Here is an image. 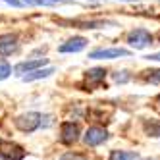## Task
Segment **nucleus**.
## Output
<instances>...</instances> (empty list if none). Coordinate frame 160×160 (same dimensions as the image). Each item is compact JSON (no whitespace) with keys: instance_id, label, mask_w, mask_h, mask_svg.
<instances>
[{"instance_id":"nucleus-3","label":"nucleus","mask_w":160,"mask_h":160,"mask_svg":"<svg viewBox=\"0 0 160 160\" xmlns=\"http://www.w3.org/2000/svg\"><path fill=\"white\" fill-rule=\"evenodd\" d=\"M79 139V125L73 122H64L60 128V141L64 145H73Z\"/></svg>"},{"instance_id":"nucleus-19","label":"nucleus","mask_w":160,"mask_h":160,"mask_svg":"<svg viewBox=\"0 0 160 160\" xmlns=\"http://www.w3.org/2000/svg\"><path fill=\"white\" fill-rule=\"evenodd\" d=\"M8 4H12V6H21L23 2H21V0H6Z\"/></svg>"},{"instance_id":"nucleus-1","label":"nucleus","mask_w":160,"mask_h":160,"mask_svg":"<svg viewBox=\"0 0 160 160\" xmlns=\"http://www.w3.org/2000/svg\"><path fill=\"white\" fill-rule=\"evenodd\" d=\"M16 128L23 133H33L39 125H41V114L39 112H27V114H21V116L16 118Z\"/></svg>"},{"instance_id":"nucleus-16","label":"nucleus","mask_w":160,"mask_h":160,"mask_svg":"<svg viewBox=\"0 0 160 160\" xmlns=\"http://www.w3.org/2000/svg\"><path fill=\"white\" fill-rule=\"evenodd\" d=\"M10 73H12V68H10L8 62H0V79H6Z\"/></svg>"},{"instance_id":"nucleus-11","label":"nucleus","mask_w":160,"mask_h":160,"mask_svg":"<svg viewBox=\"0 0 160 160\" xmlns=\"http://www.w3.org/2000/svg\"><path fill=\"white\" fill-rule=\"evenodd\" d=\"M54 73V68H47V70H41V68H37V70L33 72H27L23 75V81H37V79H42V77H48Z\"/></svg>"},{"instance_id":"nucleus-8","label":"nucleus","mask_w":160,"mask_h":160,"mask_svg":"<svg viewBox=\"0 0 160 160\" xmlns=\"http://www.w3.org/2000/svg\"><path fill=\"white\" fill-rule=\"evenodd\" d=\"M18 50V37L16 35H0V54L10 56Z\"/></svg>"},{"instance_id":"nucleus-5","label":"nucleus","mask_w":160,"mask_h":160,"mask_svg":"<svg viewBox=\"0 0 160 160\" xmlns=\"http://www.w3.org/2000/svg\"><path fill=\"white\" fill-rule=\"evenodd\" d=\"M83 139H85V143H87L89 147H97V145L104 143V141L108 139V131H106L104 128L93 125V128H89V129H87V133H85Z\"/></svg>"},{"instance_id":"nucleus-17","label":"nucleus","mask_w":160,"mask_h":160,"mask_svg":"<svg viewBox=\"0 0 160 160\" xmlns=\"http://www.w3.org/2000/svg\"><path fill=\"white\" fill-rule=\"evenodd\" d=\"M23 4H47L44 0H21Z\"/></svg>"},{"instance_id":"nucleus-6","label":"nucleus","mask_w":160,"mask_h":160,"mask_svg":"<svg viewBox=\"0 0 160 160\" xmlns=\"http://www.w3.org/2000/svg\"><path fill=\"white\" fill-rule=\"evenodd\" d=\"M129 50L125 48H98V50H93L89 54V58L93 60H112V58H120V56H128Z\"/></svg>"},{"instance_id":"nucleus-12","label":"nucleus","mask_w":160,"mask_h":160,"mask_svg":"<svg viewBox=\"0 0 160 160\" xmlns=\"http://www.w3.org/2000/svg\"><path fill=\"white\" fill-rule=\"evenodd\" d=\"M143 128H145L147 135H151V137H160V120H145Z\"/></svg>"},{"instance_id":"nucleus-10","label":"nucleus","mask_w":160,"mask_h":160,"mask_svg":"<svg viewBox=\"0 0 160 160\" xmlns=\"http://www.w3.org/2000/svg\"><path fill=\"white\" fill-rule=\"evenodd\" d=\"M44 64H48L47 58H37V60H29V62H21L16 66V72L18 73H25V72H33L37 68H42Z\"/></svg>"},{"instance_id":"nucleus-13","label":"nucleus","mask_w":160,"mask_h":160,"mask_svg":"<svg viewBox=\"0 0 160 160\" xmlns=\"http://www.w3.org/2000/svg\"><path fill=\"white\" fill-rule=\"evenodd\" d=\"M110 160H141V156L135 152H128V151H112Z\"/></svg>"},{"instance_id":"nucleus-9","label":"nucleus","mask_w":160,"mask_h":160,"mask_svg":"<svg viewBox=\"0 0 160 160\" xmlns=\"http://www.w3.org/2000/svg\"><path fill=\"white\" fill-rule=\"evenodd\" d=\"M85 44H87V41L83 37H73V39H70L68 42H64L58 50L60 52H79V50L85 48Z\"/></svg>"},{"instance_id":"nucleus-7","label":"nucleus","mask_w":160,"mask_h":160,"mask_svg":"<svg viewBox=\"0 0 160 160\" xmlns=\"http://www.w3.org/2000/svg\"><path fill=\"white\" fill-rule=\"evenodd\" d=\"M106 77V72L102 70V68H93V70H89L85 73V91H93L95 87L102 85Z\"/></svg>"},{"instance_id":"nucleus-2","label":"nucleus","mask_w":160,"mask_h":160,"mask_svg":"<svg viewBox=\"0 0 160 160\" xmlns=\"http://www.w3.org/2000/svg\"><path fill=\"white\" fill-rule=\"evenodd\" d=\"M25 151L14 143H0V160H23Z\"/></svg>"},{"instance_id":"nucleus-15","label":"nucleus","mask_w":160,"mask_h":160,"mask_svg":"<svg viewBox=\"0 0 160 160\" xmlns=\"http://www.w3.org/2000/svg\"><path fill=\"white\" fill-rule=\"evenodd\" d=\"M60 160H89L85 154H79V152H66Z\"/></svg>"},{"instance_id":"nucleus-4","label":"nucleus","mask_w":160,"mask_h":160,"mask_svg":"<svg viewBox=\"0 0 160 160\" xmlns=\"http://www.w3.org/2000/svg\"><path fill=\"white\" fill-rule=\"evenodd\" d=\"M128 42L135 48H145V47H148V44L152 42V35L147 29H135V31L129 33Z\"/></svg>"},{"instance_id":"nucleus-14","label":"nucleus","mask_w":160,"mask_h":160,"mask_svg":"<svg viewBox=\"0 0 160 160\" xmlns=\"http://www.w3.org/2000/svg\"><path fill=\"white\" fill-rule=\"evenodd\" d=\"M145 79L148 83H160V70H148V72H143Z\"/></svg>"},{"instance_id":"nucleus-18","label":"nucleus","mask_w":160,"mask_h":160,"mask_svg":"<svg viewBox=\"0 0 160 160\" xmlns=\"http://www.w3.org/2000/svg\"><path fill=\"white\" fill-rule=\"evenodd\" d=\"M148 60H154V62H160V52L158 54H151V56H147Z\"/></svg>"},{"instance_id":"nucleus-20","label":"nucleus","mask_w":160,"mask_h":160,"mask_svg":"<svg viewBox=\"0 0 160 160\" xmlns=\"http://www.w3.org/2000/svg\"><path fill=\"white\" fill-rule=\"evenodd\" d=\"M44 2H47V4H48V2H60V0H44Z\"/></svg>"}]
</instances>
